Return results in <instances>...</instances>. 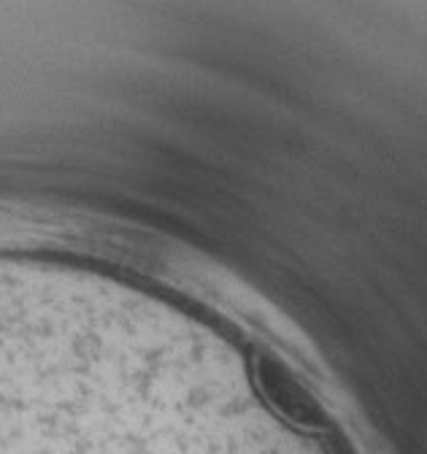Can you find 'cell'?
I'll list each match as a JSON object with an SVG mask.
<instances>
[{
    "label": "cell",
    "mask_w": 427,
    "mask_h": 454,
    "mask_svg": "<svg viewBox=\"0 0 427 454\" xmlns=\"http://www.w3.org/2000/svg\"><path fill=\"white\" fill-rule=\"evenodd\" d=\"M257 381L268 392L271 403H276L287 417H292L300 425H319L322 411H319L316 401L306 392V387L274 357H260L257 360Z\"/></svg>",
    "instance_id": "obj_1"
}]
</instances>
